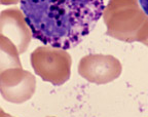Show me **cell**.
Wrapping results in <instances>:
<instances>
[{"label": "cell", "instance_id": "8992f818", "mask_svg": "<svg viewBox=\"0 0 148 117\" xmlns=\"http://www.w3.org/2000/svg\"><path fill=\"white\" fill-rule=\"evenodd\" d=\"M0 35L14 42L20 55L27 51L32 39V33L21 9L8 8L0 12Z\"/></svg>", "mask_w": 148, "mask_h": 117}, {"label": "cell", "instance_id": "9c48e42d", "mask_svg": "<svg viewBox=\"0 0 148 117\" xmlns=\"http://www.w3.org/2000/svg\"><path fill=\"white\" fill-rule=\"evenodd\" d=\"M22 0H0V4L3 5H10V4H16L18 2H21Z\"/></svg>", "mask_w": 148, "mask_h": 117}, {"label": "cell", "instance_id": "5b68a950", "mask_svg": "<svg viewBox=\"0 0 148 117\" xmlns=\"http://www.w3.org/2000/svg\"><path fill=\"white\" fill-rule=\"evenodd\" d=\"M123 66L113 55H88L78 64V73L82 78L96 84H106L118 78Z\"/></svg>", "mask_w": 148, "mask_h": 117}, {"label": "cell", "instance_id": "52a82bcc", "mask_svg": "<svg viewBox=\"0 0 148 117\" xmlns=\"http://www.w3.org/2000/svg\"><path fill=\"white\" fill-rule=\"evenodd\" d=\"M12 68H22L20 53L14 42L0 35V73Z\"/></svg>", "mask_w": 148, "mask_h": 117}, {"label": "cell", "instance_id": "3957f363", "mask_svg": "<svg viewBox=\"0 0 148 117\" xmlns=\"http://www.w3.org/2000/svg\"><path fill=\"white\" fill-rule=\"evenodd\" d=\"M35 74L43 81L60 86L69 80L71 75V55L61 48L49 45L38 46L30 55Z\"/></svg>", "mask_w": 148, "mask_h": 117}, {"label": "cell", "instance_id": "ba28073f", "mask_svg": "<svg viewBox=\"0 0 148 117\" xmlns=\"http://www.w3.org/2000/svg\"><path fill=\"white\" fill-rule=\"evenodd\" d=\"M138 2L141 6L143 12L148 16V0H138Z\"/></svg>", "mask_w": 148, "mask_h": 117}, {"label": "cell", "instance_id": "277c9868", "mask_svg": "<svg viewBox=\"0 0 148 117\" xmlns=\"http://www.w3.org/2000/svg\"><path fill=\"white\" fill-rule=\"evenodd\" d=\"M35 90L36 78L23 68H12L0 73V94L9 103H25L32 98Z\"/></svg>", "mask_w": 148, "mask_h": 117}, {"label": "cell", "instance_id": "6da1fadb", "mask_svg": "<svg viewBox=\"0 0 148 117\" xmlns=\"http://www.w3.org/2000/svg\"><path fill=\"white\" fill-rule=\"evenodd\" d=\"M21 10L32 37L44 45H78L104 14V0H22Z\"/></svg>", "mask_w": 148, "mask_h": 117}, {"label": "cell", "instance_id": "30bf717a", "mask_svg": "<svg viewBox=\"0 0 148 117\" xmlns=\"http://www.w3.org/2000/svg\"><path fill=\"white\" fill-rule=\"evenodd\" d=\"M0 117H14V116H12V115H10V114H8V113L4 112L2 109L0 108Z\"/></svg>", "mask_w": 148, "mask_h": 117}, {"label": "cell", "instance_id": "8fae6325", "mask_svg": "<svg viewBox=\"0 0 148 117\" xmlns=\"http://www.w3.org/2000/svg\"><path fill=\"white\" fill-rule=\"evenodd\" d=\"M46 117H55V116H46Z\"/></svg>", "mask_w": 148, "mask_h": 117}, {"label": "cell", "instance_id": "7a4b0ae2", "mask_svg": "<svg viewBox=\"0 0 148 117\" xmlns=\"http://www.w3.org/2000/svg\"><path fill=\"white\" fill-rule=\"evenodd\" d=\"M103 16L109 36L125 42L148 41V16L138 0H109Z\"/></svg>", "mask_w": 148, "mask_h": 117}]
</instances>
